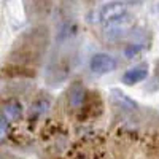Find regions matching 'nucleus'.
I'll return each mask as SVG.
<instances>
[{
	"instance_id": "10",
	"label": "nucleus",
	"mask_w": 159,
	"mask_h": 159,
	"mask_svg": "<svg viewBox=\"0 0 159 159\" xmlns=\"http://www.w3.org/2000/svg\"><path fill=\"white\" fill-rule=\"evenodd\" d=\"M8 134V123H7V116L2 115V119H0V135H2V142L5 140V135Z\"/></svg>"
},
{
	"instance_id": "2",
	"label": "nucleus",
	"mask_w": 159,
	"mask_h": 159,
	"mask_svg": "<svg viewBox=\"0 0 159 159\" xmlns=\"http://www.w3.org/2000/svg\"><path fill=\"white\" fill-rule=\"evenodd\" d=\"M127 15V7L124 2H108L97 10V22L108 24Z\"/></svg>"
},
{
	"instance_id": "9",
	"label": "nucleus",
	"mask_w": 159,
	"mask_h": 159,
	"mask_svg": "<svg viewBox=\"0 0 159 159\" xmlns=\"http://www.w3.org/2000/svg\"><path fill=\"white\" fill-rule=\"evenodd\" d=\"M143 49V46L142 45H129L126 49H124V54H126V57H132V56H137L139 52Z\"/></svg>"
},
{
	"instance_id": "3",
	"label": "nucleus",
	"mask_w": 159,
	"mask_h": 159,
	"mask_svg": "<svg viewBox=\"0 0 159 159\" xmlns=\"http://www.w3.org/2000/svg\"><path fill=\"white\" fill-rule=\"evenodd\" d=\"M118 67V61L107 54V52H96L94 56L91 57L89 61V69L92 73H97V75H105V73H110L113 70H116Z\"/></svg>"
},
{
	"instance_id": "5",
	"label": "nucleus",
	"mask_w": 159,
	"mask_h": 159,
	"mask_svg": "<svg viewBox=\"0 0 159 159\" xmlns=\"http://www.w3.org/2000/svg\"><path fill=\"white\" fill-rule=\"evenodd\" d=\"M2 115H5L11 121H19L22 118V105L18 99H8L3 102Z\"/></svg>"
},
{
	"instance_id": "6",
	"label": "nucleus",
	"mask_w": 159,
	"mask_h": 159,
	"mask_svg": "<svg viewBox=\"0 0 159 159\" xmlns=\"http://www.w3.org/2000/svg\"><path fill=\"white\" fill-rule=\"evenodd\" d=\"M84 100H86V89L81 84L75 83L70 88V91H69V103H70V107L81 108V107H84Z\"/></svg>"
},
{
	"instance_id": "1",
	"label": "nucleus",
	"mask_w": 159,
	"mask_h": 159,
	"mask_svg": "<svg viewBox=\"0 0 159 159\" xmlns=\"http://www.w3.org/2000/svg\"><path fill=\"white\" fill-rule=\"evenodd\" d=\"M134 24H135V19L129 15H126L119 19H115L108 24H105L102 34L107 40H119L134 29Z\"/></svg>"
},
{
	"instance_id": "8",
	"label": "nucleus",
	"mask_w": 159,
	"mask_h": 159,
	"mask_svg": "<svg viewBox=\"0 0 159 159\" xmlns=\"http://www.w3.org/2000/svg\"><path fill=\"white\" fill-rule=\"evenodd\" d=\"M48 107H49V102H48V100H45V99H40V100H37V102L32 105L30 113L34 111V115H35V116L43 115V113L48 110Z\"/></svg>"
},
{
	"instance_id": "7",
	"label": "nucleus",
	"mask_w": 159,
	"mask_h": 159,
	"mask_svg": "<svg viewBox=\"0 0 159 159\" xmlns=\"http://www.w3.org/2000/svg\"><path fill=\"white\" fill-rule=\"evenodd\" d=\"M111 94H113V97L116 99L118 103H121V107H126V108H129V110H137V102L132 100L129 96H126L123 91L111 89Z\"/></svg>"
},
{
	"instance_id": "4",
	"label": "nucleus",
	"mask_w": 159,
	"mask_h": 159,
	"mask_svg": "<svg viewBox=\"0 0 159 159\" xmlns=\"http://www.w3.org/2000/svg\"><path fill=\"white\" fill-rule=\"evenodd\" d=\"M147 76H148V64L143 62L132 69H127L121 76V81L126 86H134V84L143 81V80H147Z\"/></svg>"
}]
</instances>
